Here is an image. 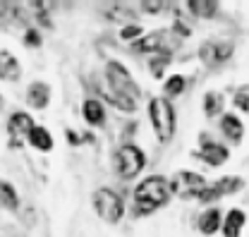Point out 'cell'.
I'll return each mask as SVG.
<instances>
[{"label":"cell","mask_w":249,"mask_h":237,"mask_svg":"<svg viewBox=\"0 0 249 237\" xmlns=\"http://www.w3.org/2000/svg\"><path fill=\"white\" fill-rule=\"evenodd\" d=\"M173 189H170V180L163 178V175H154V178H146L134 192V213L144 216V213H151L158 206L168 204Z\"/></svg>","instance_id":"cell-1"},{"label":"cell","mask_w":249,"mask_h":237,"mask_svg":"<svg viewBox=\"0 0 249 237\" xmlns=\"http://www.w3.org/2000/svg\"><path fill=\"white\" fill-rule=\"evenodd\" d=\"M149 115H151V125L158 137V142H170L175 134V110L173 103L168 98H151L149 103Z\"/></svg>","instance_id":"cell-2"},{"label":"cell","mask_w":249,"mask_h":237,"mask_svg":"<svg viewBox=\"0 0 249 237\" xmlns=\"http://www.w3.org/2000/svg\"><path fill=\"white\" fill-rule=\"evenodd\" d=\"M108 82H110V87L115 91V96H120V98L129 101V103H134L139 98V87L134 84L132 74L124 70L120 62H108Z\"/></svg>","instance_id":"cell-3"},{"label":"cell","mask_w":249,"mask_h":237,"mask_svg":"<svg viewBox=\"0 0 249 237\" xmlns=\"http://www.w3.org/2000/svg\"><path fill=\"white\" fill-rule=\"evenodd\" d=\"M115 163H118V173H120V178L129 180V178H137V175L144 170V165H146V156H144L142 148L132 146V144H124V146L115 153Z\"/></svg>","instance_id":"cell-4"},{"label":"cell","mask_w":249,"mask_h":237,"mask_svg":"<svg viewBox=\"0 0 249 237\" xmlns=\"http://www.w3.org/2000/svg\"><path fill=\"white\" fill-rule=\"evenodd\" d=\"M93 208L108 223H118L124 213V204H123V199H120V194H115L110 189H98L93 194Z\"/></svg>","instance_id":"cell-5"},{"label":"cell","mask_w":249,"mask_h":237,"mask_svg":"<svg viewBox=\"0 0 249 237\" xmlns=\"http://www.w3.org/2000/svg\"><path fill=\"white\" fill-rule=\"evenodd\" d=\"M206 187V180L201 178L199 173H192V170H180L175 178L170 180V189H173V194H178V197H199V192Z\"/></svg>","instance_id":"cell-6"},{"label":"cell","mask_w":249,"mask_h":237,"mask_svg":"<svg viewBox=\"0 0 249 237\" xmlns=\"http://www.w3.org/2000/svg\"><path fill=\"white\" fill-rule=\"evenodd\" d=\"M242 178H220L216 184H211V187H204L201 192H199V201H213L218 197H223V194H232V192H237V189H242Z\"/></svg>","instance_id":"cell-7"},{"label":"cell","mask_w":249,"mask_h":237,"mask_svg":"<svg viewBox=\"0 0 249 237\" xmlns=\"http://www.w3.org/2000/svg\"><path fill=\"white\" fill-rule=\"evenodd\" d=\"M165 31H156L149 34L139 41H134V51L139 53H156V55H168V48H165Z\"/></svg>","instance_id":"cell-8"},{"label":"cell","mask_w":249,"mask_h":237,"mask_svg":"<svg viewBox=\"0 0 249 237\" xmlns=\"http://www.w3.org/2000/svg\"><path fill=\"white\" fill-rule=\"evenodd\" d=\"M34 127V120L27 113H15L10 122H7V129H10V137H12V144H19L22 139H27Z\"/></svg>","instance_id":"cell-9"},{"label":"cell","mask_w":249,"mask_h":237,"mask_svg":"<svg viewBox=\"0 0 249 237\" xmlns=\"http://www.w3.org/2000/svg\"><path fill=\"white\" fill-rule=\"evenodd\" d=\"M196 156L201 161L211 163V165H223L228 161V148L220 146V144H213V142H204V146H201V151Z\"/></svg>","instance_id":"cell-10"},{"label":"cell","mask_w":249,"mask_h":237,"mask_svg":"<svg viewBox=\"0 0 249 237\" xmlns=\"http://www.w3.org/2000/svg\"><path fill=\"white\" fill-rule=\"evenodd\" d=\"M220 129H223V134L230 139V142H240L242 139V134H245V127H242V122L235 118L232 113H225L223 120H220Z\"/></svg>","instance_id":"cell-11"},{"label":"cell","mask_w":249,"mask_h":237,"mask_svg":"<svg viewBox=\"0 0 249 237\" xmlns=\"http://www.w3.org/2000/svg\"><path fill=\"white\" fill-rule=\"evenodd\" d=\"M232 53V46L230 43H204V48H201V58L206 60V62H223V60L228 58Z\"/></svg>","instance_id":"cell-12"},{"label":"cell","mask_w":249,"mask_h":237,"mask_svg":"<svg viewBox=\"0 0 249 237\" xmlns=\"http://www.w3.org/2000/svg\"><path fill=\"white\" fill-rule=\"evenodd\" d=\"M27 142H29L34 148H38V151H51L53 148V137L48 134V129L46 127H31L29 137H27Z\"/></svg>","instance_id":"cell-13"},{"label":"cell","mask_w":249,"mask_h":237,"mask_svg":"<svg viewBox=\"0 0 249 237\" xmlns=\"http://www.w3.org/2000/svg\"><path fill=\"white\" fill-rule=\"evenodd\" d=\"M242 225H245V213H242L240 208H232V211L228 213L225 223H223V233H225V237H240Z\"/></svg>","instance_id":"cell-14"},{"label":"cell","mask_w":249,"mask_h":237,"mask_svg":"<svg viewBox=\"0 0 249 237\" xmlns=\"http://www.w3.org/2000/svg\"><path fill=\"white\" fill-rule=\"evenodd\" d=\"M51 101V89L43 82H34L29 87V103L34 108H46Z\"/></svg>","instance_id":"cell-15"},{"label":"cell","mask_w":249,"mask_h":237,"mask_svg":"<svg viewBox=\"0 0 249 237\" xmlns=\"http://www.w3.org/2000/svg\"><path fill=\"white\" fill-rule=\"evenodd\" d=\"M199 228L204 235H213L218 228H220V211L218 208H209L201 218H199Z\"/></svg>","instance_id":"cell-16"},{"label":"cell","mask_w":249,"mask_h":237,"mask_svg":"<svg viewBox=\"0 0 249 237\" xmlns=\"http://www.w3.org/2000/svg\"><path fill=\"white\" fill-rule=\"evenodd\" d=\"M187 5H189L192 15H196V17H213L218 10V2L213 0H189Z\"/></svg>","instance_id":"cell-17"},{"label":"cell","mask_w":249,"mask_h":237,"mask_svg":"<svg viewBox=\"0 0 249 237\" xmlns=\"http://www.w3.org/2000/svg\"><path fill=\"white\" fill-rule=\"evenodd\" d=\"M84 118H87L89 125H103V120H106L103 106L98 101H87L84 103Z\"/></svg>","instance_id":"cell-18"},{"label":"cell","mask_w":249,"mask_h":237,"mask_svg":"<svg viewBox=\"0 0 249 237\" xmlns=\"http://www.w3.org/2000/svg\"><path fill=\"white\" fill-rule=\"evenodd\" d=\"M223 110V93H218V91H209L206 96H204V113L209 115V118H213Z\"/></svg>","instance_id":"cell-19"},{"label":"cell","mask_w":249,"mask_h":237,"mask_svg":"<svg viewBox=\"0 0 249 237\" xmlns=\"http://www.w3.org/2000/svg\"><path fill=\"white\" fill-rule=\"evenodd\" d=\"M0 206L5 208H17V194L7 182H0Z\"/></svg>","instance_id":"cell-20"},{"label":"cell","mask_w":249,"mask_h":237,"mask_svg":"<svg viewBox=\"0 0 249 237\" xmlns=\"http://www.w3.org/2000/svg\"><path fill=\"white\" fill-rule=\"evenodd\" d=\"M185 91V77H180V74H175V77H170L168 82H165V98L170 101L173 96H180Z\"/></svg>","instance_id":"cell-21"},{"label":"cell","mask_w":249,"mask_h":237,"mask_svg":"<svg viewBox=\"0 0 249 237\" xmlns=\"http://www.w3.org/2000/svg\"><path fill=\"white\" fill-rule=\"evenodd\" d=\"M2 60L7 62V65H2V67H0V74H2V79H17V74H19L17 60L12 58L10 53H2Z\"/></svg>","instance_id":"cell-22"},{"label":"cell","mask_w":249,"mask_h":237,"mask_svg":"<svg viewBox=\"0 0 249 237\" xmlns=\"http://www.w3.org/2000/svg\"><path fill=\"white\" fill-rule=\"evenodd\" d=\"M165 65H168V55H156V58L151 60V74H154L156 79H160V77H163Z\"/></svg>","instance_id":"cell-23"},{"label":"cell","mask_w":249,"mask_h":237,"mask_svg":"<svg viewBox=\"0 0 249 237\" xmlns=\"http://www.w3.org/2000/svg\"><path fill=\"white\" fill-rule=\"evenodd\" d=\"M235 103H237V108H242V110H249V96L245 91H240L237 96H235Z\"/></svg>","instance_id":"cell-24"},{"label":"cell","mask_w":249,"mask_h":237,"mask_svg":"<svg viewBox=\"0 0 249 237\" xmlns=\"http://www.w3.org/2000/svg\"><path fill=\"white\" fill-rule=\"evenodd\" d=\"M139 34H142L139 27H127V29H123L120 36H123V38H134V36H139Z\"/></svg>","instance_id":"cell-25"},{"label":"cell","mask_w":249,"mask_h":237,"mask_svg":"<svg viewBox=\"0 0 249 237\" xmlns=\"http://www.w3.org/2000/svg\"><path fill=\"white\" fill-rule=\"evenodd\" d=\"M27 43H29V46H38V34L34 29L27 31Z\"/></svg>","instance_id":"cell-26"}]
</instances>
